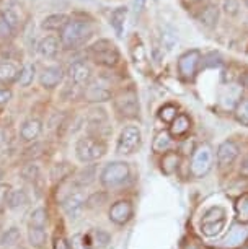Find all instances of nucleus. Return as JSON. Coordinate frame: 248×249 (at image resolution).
Wrapping results in <instances>:
<instances>
[{"instance_id": "obj_1", "label": "nucleus", "mask_w": 248, "mask_h": 249, "mask_svg": "<svg viewBox=\"0 0 248 249\" xmlns=\"http://www.w3.org/2000/svg\"><path fill=\"white\" fill-rule=\"evenodd\" d=\"M93 35V26L85 20H70L60 30V43L65 49H77Z\"/></svg>"}, {"instance_id": "obj_2", "label": "nucleus", "mask_w": 248, "mask_h": 249, "mask_svg": "<svg viewBox=\"0 0 248 249\" xmlns=\"http://www.w3.org/2000/svg\"><path fill=\"white\" fill-rule=\"evenodd\" d=\"M105 153H106V145L103 143V140L96 137H83L76 145V155L78 161L82 163L96 161Z\"/></svg>"}, {"instance_id": "obj_3", "label": "nucleus", "mask_w": 248, "mask_h": 249, "mask_svg": "<svg viewBox=\"0 0 248 249\" xmlns=\"http://www.w3.org/2000/svg\"><path fill=\"white\" fill-rule=\"evenodd\" d=\"M90 55L96 64L113 67L119 60V51L118 48L108 39H100L90 48Z\"/></svg>"}, {"instance_id": "obj_4", "label": "nucleus", "mask_w": 248, "mask_h": 249, "mask_svg": "<svg viewBox=\"0 0 248 249\" xmlns=\"http://www.w3.org/2000/svg\"><path fill=\"white\" fill-rule=\"evenodd\" d=\"M129 178V166L124 161H113L105 166L101 171L100 181L105 187H118Z\"/></svg>"}, {"instance_id": "obj_5", "label": "nucleus", "mask_w": 248, "mask_h": 249, "mask_svg": "<svg viewBox=\"0 0 248 249\" xmlns=\"http://www.w3.org/2000/svg\"><path fill=\"white\" fill-rule=\"evenodd\" d=\"M226 225V210L222 207H210L201 220V231L206 236H217Z\"/></svg>"}, {"instance_id": "obj_6", "label": "nucleus", "mask_w": 248, "mask_h": 249, "mask_svg": "<svg viewBox=\"0 0 248 249\" xmlns=\"http://www.w3.org/2000/svg\"><path fill=\"white\" fill-rule=\"evenodd\" d=\"M212 148L208 143L199 145L194 150L193 160H191V175L194 178H203L212 168Z\"/></svg>"}, {"instance_id": "obj_7", "label": "nucleus", "mask_w": 248, "mask_h": 249, "mask_svg": "<svg viewBox=\"0 0 248 249\" xmlns=\"http://www.w3.org/2000/svg\"><path fill=\"white\" fill-rule=\"evenodd\" d=\"M140 145V130L137 125H128L121 130L116 152L119 155H131Z\"/></svg>"}, {"instance_id": "obj_8", "label": "nucleus", "mask_w": 248, "mask_h": 249, "mask_svg": "<svg viewBox=\"0 0 248 249\" xmlns=\"http://www.w3.org/2000/svg\"><path fill=\"white\" fill-rule=\"evenodd\" d=\"M116 111L124 117H137L139 116V101L137 95L133 90H128L116 98L114 101Z\"/></svg>"}, {"instance_id": "obj_9", "label": "nucleus", "mask_w": 248, "mask_h": 249, "mask_svg": "<svg viewBox=\"0 0 248 249\" xmlns=\"http://www.w3.org/2000/svg\"><path fill=\"white\" fill-rule=\"evenodd\" d=\"M201 62V54L198 49L188 51L180 57L178 60V72L185 80H193L198 70V65Z\"/></svg>"}, {"instance_id": "obj_10", "label": "nucleus", "mask_w": 248, "mask_h": 249, "mask_svg": "<svg viewBox=\"0 0 248 249\" xmlns=\"http://www.w3.org/2000/svg\"><path fill=\"white\" fill-rule=\"evenodd\" d=\"M134 209L129 200H119L111 205L110 209V220L116 225H124L133 218Z\"/></svg>"}, {"instance_id": "obj_11", "label": "nucleus", "mask_w": 248, "mask_h": 249, "mask_svg": "<svg viewBox=\"0 0 248 249\" xmlns=\"http://www.w3.org/2000/svg\"><path fill=\"white\" fill-rule=\"evenodd\" d=\"M248 241V228L242 227V225H233L229 230V233L226 234V238L222 239L221 244L226 249H235L240 248L242 244H245Z\"/></svg>"}, {"instance_id": "obj_12", "label": "nucleus", "mask_w": 248, "mask_h": 249, "mask_svg": "<svg viewBox=\"0 0 248 249\" xmlns=\"http://www.w3.org/2000/svg\"><path fill=\"white\" fill-rule=\"evenodd\" d=\"M85 197H83L80 192H76V194H70L67 199L62 202V209L65 215L70 220H77L83 212V207H85Z\"/></svg>"}, {"instance_id": "obj_13", "label": "nucleus", "mask_w": 248, "mask_h": 249, "mask_svg": "<svg viewBox=\"0 0 248 249\" xmlns=\"http://www.w3.org/2000/svg\"><path fill=\"white\" fill-rule=\"evenodd\" d=\"M88 130L93 132L96 130V139H101V135L110 134L108 117H106L105 109H93L88 119Z\"/></svg>"}, {"instance_id": "obj_14", "label": "nucleus", "mask_w": 248, "mask_h": 249, "mask_svg": "<svg viewBox=\"0 0 248 249\" xmlns=\"http://www.w3.org/2000/svg\"><path fill=\"white\" fill-rule=\"evenodd\" d=\"M67 73L70 82H74L76 85H85L92 78V69L85 62H80V60L70 64Z\"/></svg>"}, {"instance_id": "obj_15", "label": "nucleus", "mask_w": 248, "mask_h": 249, "mask_svg": "<svg viewBox=\"0 0 248 249\" xmlns=\"http://www.w3.org/2000/svg\"><path fill=\"white\" fill-rule=\"evenodd\" d=\"M238 157V148L237 145L230 142V140H226L219 145L217 148V161H219V166L226 168V166H230V164L235 161V158Z\"/></svg>"}, {"instance_id": "obj_16", "label": "nucleus", "mask_w": 248, "mask_h": 249, "mask_svg": "<svg viewBox=\"0 0 248 249\" xmlns=\"http://www.w3.org/2000/svg\"><path fill=\"white\" fill-rule=\"evenodd\" d=\"M64 78V72L59 65H51V67L44 69L43 73L39 75V83L44 88H54L57 87Z\"/></svg>"}, {"instance_id": "obj_17", "label": "nucleus", "mask_w": 248, "mask_h": 249, "mask_svg": "<svg viewBox=\"0 0 248 249\" xmlns=\"http://www.w3.org/2000/svg\"><path fill=\"white\" fill-rule=\"evenodd\" d=\"M111 98V91L106 88L105 83H101V82H93L90 83V85L87 87V90H85V100L87 101H106V100H110Z\"/></svg>"}, {"instance_id": "obj_18", "label": "nucleus", "mask_w": 248, "mask_h": 249, "mask_svg": "<svg viewBox=\"0 0 248 249\" xmlns=\"http://www.w3.org/2000/svg\"><path fill=\"white\" fill-rule=\"evenodd\" d=\"M38 51H39V54L43 55L44 59L56 57L57 53H59V39H57V37H54V36L43 37V39L39 41Z\"/></svg>"}, {"instance_id": "obj_19", "label": "nucleus", "mask_w": 248, "mask_h": 249, "mask_svg": "<svg viewBox=\"0 0 248 249\" xmlns=\"http://www.w3.org/2000/svg\"><path fill=\"white\" fill-rule=\"evenodd\" d=\"M126 18H128V8L126 7H118L116 10L111 13V26L116 31V36L123 37L124 35V25H126Z\"/></svg>"}, {"instance_id": "obj_20", "label": "nucleus", "mask_w": 248, "mask_h": 249, "mask_svg": "<svg viewBox=\"0 0 248 249\" xmlns=\"http://www.w3.org/2000/svg\"><path fill=\"white\" fill-rule=\"evenodd\" d=\"M39 134H41V122L38 119H28L26 122H23V125L20 129V135L23 140L31 142V140H35Z\"/></svg>"}, {"instance_id": "obj_21", "label": "nucleus", "mask_w": 248, "mask_h": 249, "mask_svg": "<svg viewBox=\"0 0 248 249\" xmlns=\"http://www.w3.org/2000/svg\"><path fill=\"white\" fill-rule=\"evenodd\" d=\"M178 164H180V155L176 152H167L160 161V168L165 175L170 176L178 170Z\"/></svg>"}, {"instance_id": "obj_22", "label": "nucleus", "mask_w": 248, "mask_h": 249, "mask_svg": "<svg viewBox=\"0 0 248 249\" xmlns=\"http://www.w3.org/2000/svg\"><path fill=\"white\" fill-rule=\"evenodd\" d=\"M160 39H162V46L167 51H173L175 46L178 44V31L172 26H163V30L160 33Z\"/></svg>"}, {"instance_id": "obj_23", "label": "nucleus", "mask_w": 248, "mask_h": 249, "mask_svg": "<svg viewBox=\"0 0 248 249\" xmlns=\"http://www.w3.org/2000/svg\"><path fill=\"white\" fill-rule=\"evenodd\" d=\"M190 127H191L190 117L186 116V114H180V116H176L175 121L172 122L170 134L176 135V137H180V135H185L186 132H188Z\"/></svg>"}, {"instance_id": "obj_24", "label": "nucleus", "mask_w": 248, "mask_h": 249, "mask_svg": "<svg viewBox=\"0 0 248 249\" xmlns=\"http://www.w3.org/2000/svg\"><path fill=\"white\" fill-rule=\"evenodd\" d=\"M20 70L17 69L15 64L12 62H2L0 64V82L2 83H12L18 80Z\"/></svg>"}, {"instance_id": "obj_25", "label": "nucleus", "mask_w": 248, "mask_h": 249, "mask_svg": "<svg viewBox=\"0 0 248 249\" xmlns=\"http://www.w3.org/2000/svg\"><path fill=\"white\" fill-rule=\"evenodd\" d=\"M201 23L208 28H214L217 25V20H219V8L216 5H209L206 7L203 12H201V17H199Z\"/></svg>"}, {"instance_id": "obj_26", "label": "nucleus", "mask_w": 248, "mask_h": 249, "mask_svg": "<svg viewBox=\"0 0 248 249\" xmlns=\"http://www.w3.org/2000/svg\"><path fill=\"white\" fill-rule=\"evenodd\" d=\"M65 23H67V17H65L64 13H54V15L46 17L41 26L49 31L51 30H62Z\"/></svg>"}, {"instance_id": "obj_27", "label": "nucleus", "mask_w": 248, "mask_h": 249, "mask_svg": "<svg viewBox=\"0 0 248 249\" xmlns=\"http://www.w3.org/2000/svg\"><path fill=\"white\" fill-rule=\"evenodd\" d=\"M172 148V135L168 132H160L153 139L152 150L155 153H167Z\"/></svg>"}, {"instance_id": "obj_28", "label": "nucleus", "mask_w": 248, "mask_h": 249, "mask_svg": "<svg viewBox=\"0 0 248 249\" xmlns=\"http://www.w3.org/2000/svg\"><path fill=\"white\" fill-rule=\"evenodd\" d=\"M28 204V196L23 189H12L10 196H8V207L10 209H20V207Z\"/></svg>"}, {"instance_id": "obj_29", "label": "nucleus", "mask_w": 248, "mask_h": 249, "mask_svg": "<svg viewBox=\"0 0 248 249\" xmlns=\"http://www.w3.org/2000/svg\"><path fill=\"white\" fill-rule=\"evenodd\" d=\"M46 223H48V212H46L43 207H38L36 210H33L31 217H30V227L44 230Z\"/></svg>"}, {"instance_id": "obj_30", "label": "nucleus", "mask_w": 248, "mask_h": 249, "mask_svg": "<svg viewBox=\"0 0 248 249\" xmlns=\"http://www.w3.org/2000/svg\"><path fill=\"white\" fill-rule=\"evenodd\" d=\"M20 239H21L20 230H18L17 227H12L2 234V238H0V244H2V246L10 248V246H15L17 243H20Z\"/></svg>"}, {"instance_id": "obj_31", "label": "nucleus", "mask_w": 248, "mask_h": 249, "mask_svg": "<svg viewBox=\"0 0 248 249\" xmlns=\"http://www.w3.org/2000/svg\"><path fill=\"white\" fill-rule=\"evenodd\" d=\"M235 213L238 222L248 223V194H243L235 202Z\"/></svg>"}, {"instance_id": "obj_32", "label": "nucleus", "mask_w": 248, "mask_h": 249, "mask_svg": "<svg viewBox=\"0 0 248 249\" xmlns=\"http://www.w3.org/2000/svg\"><path fill=\"white\" fill-rule=\"evenodd\" d=\"M237 100H240V88L235 85H230L226 90V93L222 95V106L226 107V109H229V107H232L235 105Z\"/></svg>"}, {"instance_id": "obj_33", "label": "nucleus", "mask_w": 248, "mask_h": 249, "mask_svg": "<svg viewBox=\"0 0 248 249\" xmlns=\"http://www.w3.org/2000/svg\"><path fill=\"white\" fill-rule=\"evenodd\" d=\"M33 78H35V65L25 64L21 67L20 73H18V83H20L21 87H28L33 82Z\"/></svg>"}, {"instance_id": "obj_34", "label": "nucleus", "mask_w": 248, "mask_h": 249, "mask_svg": "<svg viewBox=\"0 0 248 249\" xmlns=\"http://www.w3.org/2000/svg\"><path fill=\"white\" fill-rule=\"evenodd\" d=\"M28 238H30V243L35 248H43L46 243V231L41 228H31L28 230Z\"/></svg>"}, {"instance_id": "obj_35", "label": "nucleus", "mask_w": 248, "mask_h": 249, "mask_svg": "<svg viewBox=\"0 0 248 249\" xmlns=\"http://www.w3.org/2000/svg\"><path fill=\"white\" fill-rule=\"evenodd\" d=\"M70 248L72 249H96L93 244L90 243V238L85 236V234H74L72 241H70Z\"/></svg>"}, {"instance_id": "obj_36", "label": "nucleus", "mask_w": 248, "mask_h": 249, "mask_svg": "<svg viewBox=\"0 0 248 249\" xmlns=\"http://www.w3.org/2000/svg\"><path fill=\"white\" fill-rule=\"evenodd\" d=\"M235 117L240 124L248 127V98L238 101V105L235 106Z\"/></svg>"}, {"instance_id": "obj_37", "label": "nucleus", "mask_w": 248, "mask_h": 249, "mask_svg": "<svg viewBox=\"0 0 248 249\" xmlns=\"http://www.w3.org/2000/svg\"><path fill=\"white\" fill-rule=\"evenodd\" d=\"M133 59H134V64L142 69V65L146 64V59H147L146 49H144L142 43H137L133 46Z\"/></svg>"}, {"instance_id": "obj_38", "label": "nucleus", "mask_w": 248, "mask_h": 249, "mask_svg": "<svg viewBox=\"0 0 248 249\" xmlns=\"http://www.w3.org/2000/svg\"><path fill=\"white\" fill-rule=\"evenodd\" d=\"M13 33H15V28L10 25V21L7 20V17L0 12V37H2V39H7V37H10L13 35Z\"/></svg>"}, {"instance_id": "obj_39", "label": "nucleus", "mask_w": 248, "mask_h": 249, "mask_svg": "<svg viewBox=\"0 0 248 249\" xmlns=\"http://www.w3.org/2000/svg\"><path fill=\"white\" fill-rule=\"evenodd\" d=\"M175 117H176V107L173 105H167L160 109V119L163 122H168V124H170V122L175 121Z\"/></svg>"}, {"instance_id": "obj_40", "label": "nucleus", "mask_w": 248, "mask_h": 249, "mask_svg": "<svg viewBox=\"0 0 248 249\" xmlns=\"http://www.w3.org/2000/svg\"><path fill=\"white\" fill-rule=\"evenodd\" d=\"M12 187L8 184H0V213L5 212L8 205V196H10Z\"/></svg>"}, {"instance_id": "obj_41", "label": "nucleus", "mask_w": 248, "mask_h": 249, "mask_svg": "<svg viewBox=\"0 0 248 249\" xmlns=\"http://www.w3.org/2000/svg\"><path fill=\"white\" fill-rule=\"evenodd\" d=\"M238 0H224V10H226L227 15H237L238 13Z\"/></svg>"}, {"instance_id": "obj_42", "label": "nucleus", "mask_w": 248, "mask_h": 249, "mask_svg": "<svg viewBox=\"0 0 248 249\" xmlns=\"http://www.w3.org/2000/svg\"><path fill=\"white\" fill-rule=\"evenodd\" d=\"M93 236H95V241L93 243H96V249L98 248H105L106 244H108V241H110V236L106 233H103V231H100V230H98V231L93 234Z\"/></svg>"}, {"instance_id": "obj_43", "label": "nucleus", "mask_w": 248, "mask_h": 249, "mask_svg": "<svg viewBox=\"0 0 248 249\" xmlns=\"http://www.w3.org/2000/svg\"><path fill=\"white\" fill-rule=\"evenodd\" d=\"M21 175L25 179H35L36 176H38V166L36 164H28V166L25 168V170L21 171Z\"/></svg>"}, {"instance_id": "obj_44", "label": "nucleus", "mask_w": 248, "mask_h": 249, "mask_svg": "<svg viewBox=\"0 0 248 249\" xmlns=\"http://www.w3.org/2000/svg\"><path fill=\"white\" fill-rule=\"evenodd\" d=\"M105 194H93L90 199H87L85 202V205L87 207H90V209H93V207H96V205H101L103 202H105Z\"/></svg>"}, {"instance_id": "obj_45", "label": "nucleus", "mask_w": 248, "mask_h": 249, "mask_svg": "<svg viewBox=\"0 0 248 249\" xmlns=\"http://www.w3.org/2000/svg\"><path fill=\"white\" fill-rule=\"evenodd\" d=\"M12 98V90L10 88H5L0 85V105H5V103L10 101Z\"/></svg>"}, {"instance_id": "obj_46", "label": "nucleus", "mask_w": 248, "mask_h": 249, "mask_svg": "<svg viewBox=\"0 0 248 249\" xmlns=\"http://www.w3.org/2000/svg\"><path fill=\"white\" fill-rule=\"evenodd\" d=\"M54 249H72L70 243L64 236H57L54 239Z\"/></svg>"}, {"instance_id": "obj_47", "label": "nucleus", "mask_w": 248, "mask_h": 249, "mask_svg": "<svg viewBox=\"0 0 248 249\" xmlns=\"http://www.w3.org/2000/svg\"><path fill=\"white\" fill-rule=\"evenodd\" d=\"M144 5H146V0H133V8L135 13H140L144 10Z\"/></svg>"}, {"instance_id": "obj_48", "label": "nucleus", "mask_w": 248, "mask_h": 249, "mask_svg": "<svg viewBox=\"0 0 248 249\" xmlns=\"http://www.w3.org/2000/svg\"><path fill=\"white\" fill-rule=\"evenodd\" d=\"M240 175L248 178V155L245 157V160L242 161V166H240Z\"/></svg>"}, {"instance_id": "obj_49", "label": "nucleus", "mask_w": 248, "mask_h": 249, "mask_svg": "<svg viewBox=\"0 0 248 249\" xmlns=\"http://www.w3.org/2000/svg\"><path fill=\"white\" fill-rule=\"evenodd\" d=\"M17 0H2V3H0V8L3 10H12V5L15 3Z\"/></svg>"}, {"instance_id": "obj_50", "label": "nucleus", "mask_w": 248, "mask_h": 249, "mask_svg": "<svg viewBox=\"0 0 248 249\" xmlns=\"http://www.w3.org/2000/svg\"><path fill=\"white\" fill-rule=\"evenodd\" d=\"M7 135H5V132H3V130H0V148H2L3 147V145H5L7 143Z\"/></svg>"}, {"instance_id": "obj_51", "label": "nucleus", "mask_w": 248, "mask_h": 249, "mask_svg": "<svg viewBox=\"0 0 248 249\" xmlns=\"http://www.w3.org/2000/svg\"><path fill=\"white\" fill-rule=\"evenodd\" d=\"M243 83H245V87H248V73L243 77Z\"/></svg>"}, {"instance_id": "obj_52", "label": "nucleus", "mask_w": 248, "mask_h": 249, "mask_svg": "<svg viewBox=\"0 0 248 249\" xmlns=\"http://www.w3.org/2000/svg\"><path fill=\"white\" fill-rule=\"evenodd\" d=\"M80 2H87V3H93L95 0H80Z\"/></svg>"}, {"instance_id": "obj_53", "label": "nucleus", "mask_w": 248, "mask_h": 249, "mask_svg": "<svg viewBox=\"0 0 248 249\" xmlns=\"http://www.w3.org/2000/svg\"><path fill=\"white\" fill-rule=\"evenodd\" d=\"M245 3H247V7H248V0H245Z\"/></svg>"}, {"instance_id": "obj_54", "label": "nucleus", "mask_w": 248, "mask_h": 249, "mask_svg": "<svg viewBox=\"0 0 248 249\" xmlns=\"http://www.w3.org/2000/svg\"><path fill=\"white\" fill-rule=\"evenodd\" d=\"M247 249H248V248H247Z\"/></svg>"}]
</instances>
